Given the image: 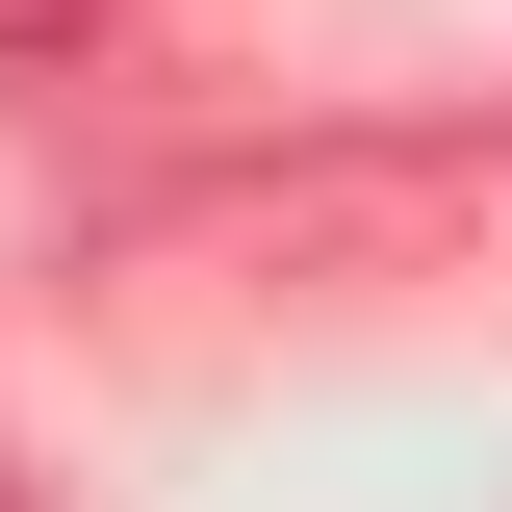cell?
<instances>
[{
    "instance_id": "cell-1",
    "label": "cell",
    "mask_w": 512,
    "mask_h": 512,
    "mask_svg": "<svg viewBox=\"0 0 512 512\" xmlns=\"http://www.w3.org/2000/svg\"><path fill=\"white\" fill-rule=\"evenodd\" d=\"M410 231H461V154H333V180H205V205H154V256H410Z\"/></svg>"
},
{
    "instance_id": "cell-2",
    "label": "cell",
    "mask_w": 512,
    "mask_h": 512,
    "mask_svg": "<svg viewBox=\"0 0 512 512\" xmlns=\"http://www.w3.org/2000/svg\"><path fill=\"white\" fill-rule=\"evenodd\" d=\"M0 52H26V77H52V52H103V0H0Z\"/></svg>"
},
{
    "instance_id": "cell-3",
    "label": "cell",
    "mask_w": 512,
    "mask_h": 512,
    "mask_svg": "<svg viewBox=\"0 0 512 512\" xmlns=\"http://www.w3.org/2000/svg\"><path fill=\"white\" fill-rule=\"evenodd\" d=\"M0 512H26V487H0Z\"/></svg>"
}]
</instances>
